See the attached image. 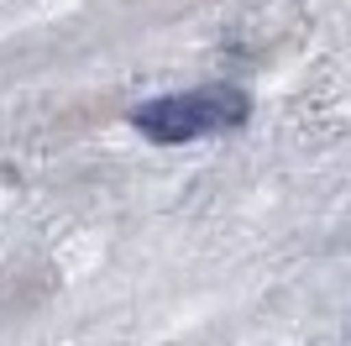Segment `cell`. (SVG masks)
I'll return each instance as SVG.
<instances>
[{
	"mask_svg": "<svg viewBox=\"0 0 351 346\" xmlns=\"http://www.w3.org/2000/svg\"><path fill=\"white\" fill-rule=\"evenodd\" d=\"M252 115V100L231 84H210V89H189V95H162L132 111V126L152 142L173 147V142H199L215 131H236Z\"/></svg>",
	"mask_w": 351,
	"mask_h": 346,
	"instance_id": "1",
	"label": "cell"
}]
</instances>
